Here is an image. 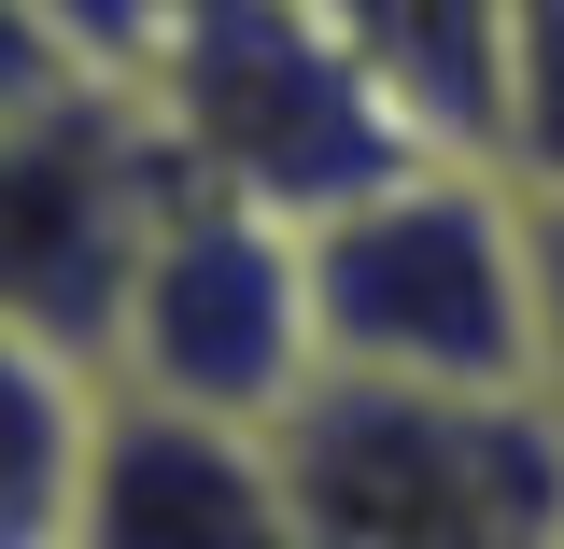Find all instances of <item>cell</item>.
I'll return each instance as SVG.
<instances>
[{
	"label": "cell",
	"mask_w": 564,
	"mask_h": 549,
	"mask_svg": "<svg viewBox=\"0 0 564 549\" xmlns=\"http://www.w3.org/2000/svg\"><path fill=\"white\" fill-rule=\"evenodd\" d=\"M494 169L522 198H564V0H508V70H494Z\"/></svg>",
	"instance_id": "obj_8"
},
{
	"label": "cell",
	"mask_w": 564,
	"mask_h": 549,
	"mask_svg": "<svg viewBox=\"0 0 564 549\" xmlns=\"http://www.w3.org/2000/svg\"><path fill=\"white\" fill-rule=\"evenodd\" d=\"M282 437L296 549H564L551 395H367L311 381Z\"/></svg>",
	"instance_id": "obj_3"
},
{
	"label": "cell",
	"mask_w": 564,
	"mask_h": 549,
	"mask_svg": "<svg viewBox=\"0 0 564 549\" xmlns=\"http://www.w3.org/2000/svg\"><path fill=\"white\" fill-rule=\"evenodd\" d=\"M296 268H311L325 381H367V395H551L522 198L480 155H410L367 198L311 211Z\"/></svg>",
	"instance_id": "obj_1"
},
{
	"label": "cell",
	"mask_w": 564,
	"mask_h": 549,
	"mask_svg": "<svg viewBox=\"0 0 564 549\" xmlns=\"http://www.w3.org/2000/svg\"><path fill=\"white\" fill-rule=\"evenodd\" d=\"M551 409H564V395H551Z\"/></svg>",
	"instance_id": "obj_12"
},
{
	"label": "cell",
	"mask_w": 564,
	"mask_h": 549,
	"mask_svg": "<svg viewBox=\"0 0 564 549\" xmlns=\"http://www.w3.org/2000/svg\"><path fill=\"white\" fill-rule=\"evenodd\" d=\"M29 14H43V29H57L70 57L99 70V85H113V70H128V43H141V14H155V0H29Z\"/></svg>",
	"instance_id": "obj_11"
},
{
	"label": "cell",
	"mask_w": 564,
	"mask_h": 549,
	"mask_svg": "<svg viewBox=\"0 0 564 549\" xmlns=\"http://www.w3.org/2000/svg\"><path fill=\"white\" fill-rule=\"evenodd\" d=\"M85 422H99V366L0 325V549H70Z\"/></svg>",
	"instance_id": "obj_7"
},
{
	"label": "cell",
	"mask_w": 564,
	"mask_h": 549,
	"mask_svg": "<svg viewBox=\"0 0 564 549\" xmlns=\"http://www.w3.org/2000/svg\"><path fill=\"white\" fill-rule=\"evenodd\" d=\"M70 99H99V70L70 57L29 0H0V113H70Z\"/></svg>",
	"instance_id": "obj_9"
},
{
	"label": "cell",
	"mask_w": 564,
	"mask_h": 549,
	"mask_svg": "<svg viewBox=\"0 0 564 549\" xmlns=\"http://www.w3.org/2000/svg\"><path fill=\"white\" fill-rule=\"evenodd\" d=\"M311 381H325V352H311L296 226L155 169L141 226H128V268H113V325H99V395H155V409L269 437Z\"/></svg>",
	"instance_id": "obj_4"
},
{
	"label": "cell",
	"mask_w": 564,
	"mask_h": 549,
	"mask_svg": "<svg viewBox=\"0 0 564 549\" xmlns=\"http://www.w3.org/2000/svg\"><path fill=\"white\" fill-rule=\"evenodd\" d=\"M141 184H155V155H141L113 85L70 99V113H0V325H29V339L99 366Z\"/></svg>",
	"instance_id": "obj_5"
},
{
	"label": "cell",
	"mask_w": 564,
	"mask_h": 549,
	"mask_svg": "<svg viewBox=\"0 0 564 549\" xmlns=\"http://www.w3.org/2000/svg\"><path fill=\"white\" fill-rule=\"evenodd\" d=\"M113 99L155 169H184L240 211H282V226L367 198L381 169L423 155L311 0H155Z\"/></svg>",
	"instance_id": "obj_2"
},
{
	"label": "cell",
	"mask_w": 564,
	"mask_h": 549,
	"mask_svg": "<svg viewBox=\"0 0 564 549\" xmlns=\"http://www.w3.org/2000/svg\"><path fill=\"white\" fill-rule=\"evenodd\" d=\"M70 549H296L282 437L155 409V395H99L85 480H70Z\"/></svg>",
	"instance_id": "obj_6"
},
{
	"label": "cell",
	"mask_w": 564,
	"mask_h": 549,
	"mask_svg": "<svg viewBox=\"0 0 564 549\" xmlns=\"http://www.w3.org/2000/svg\"><path fill=\"white\" fill-rule=\"evenodd\" d=\"M522 268H536V366H551V395H564V198H522Z\"/></svg>",
	"instance_id": "obj_10"
}]
</instances>
